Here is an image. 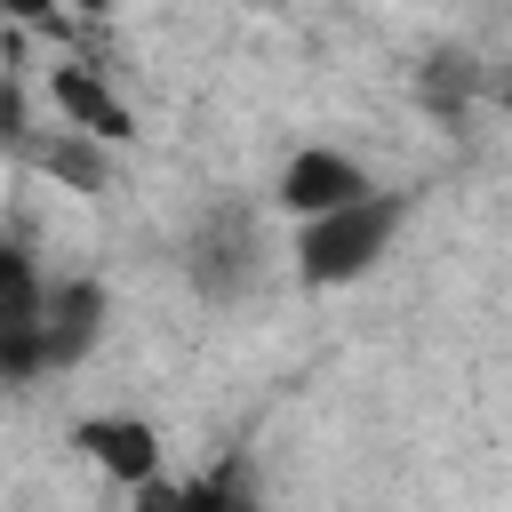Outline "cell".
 <instances>
[{
    "mask_svg": "<svg viewBox=\"0 0 512 512\" xmlns=\"http://www.w3.org/2000/svg\"><path fill=\"white\" fill-rule=\"evenodd\" d=\"M400 216L408 200L400 192H360L344 208H320V216H296V240H288V264L304 288H352L360 272H376V256L400 240Z\"/></svg>",
    "mask_w": 512,
    "mask_h": 512,
    "instance_id": "1",
    "label": "cell"
},
{
    "mask_svg": "<svg viewBox=\"0 0 512 512\" xmlns=\"http://www.w3.org/2000/svg\"><path fill=\"white\" fill-rule=\"evenodd\" d=\"M176 256H184V288H192L200 304H240V296H256V280H264V216H256L248 200H208V208L184 224Z\"/></svg>",
    "mask_w": 512,
    "mask_h": 512,
    "instance_id": "2",
    "label": "cell"
},
{
    "mask_svg": "<svg viewBox=\"0 0 512 512\" xmlns=\"http://www.w3.org/2000/svg\"><path fill=\"white\" fill-rule=\"evenodd\" d=\"M104 312H112L104 280H88V272L56 280L48 288V320H40V376H72L104 344Z\"/></svg>",
    "mask_w": 512,
    "mask_h": 512,
    "instance_id": "3",
    "label": "cell"
},
{
    "mask_svg": "<svg viewBox=\"0 0 512 512\" xmlns=\"http://www.w3.org/2000/svg\"><path fill=\"white\" fill-rule=\"evenodd\" d=\"M72 448L104 472V480H120V488H136V496H152L160 488V432L144 424V416H80L72 424Z\"/></svg>",
    "mask_w": 512,
    "mask_h": 512,
    "instance_id": "4",
    "label": "cell"
},
{
    "mask_svg": "<svg viewBox=\"0 0 512 512\" xmlns=\"http://www.w3.org/2000/svg\"><path fill=\"white\" fill-rule=\"evenodd\" d=\"M272 192H280V208H288V216H320V208H344V200L376 192V176H368L344 144H296Z\"/></svg>",
    "mask_w": 512,
    "mask_h": 512,
    "instance_id": "5",
    "label": "cell"
},
{
    "mask_svg": "<svg viewBox=\"0 0 512 512\" xmlns=\"http://www.w3.org/2000/svg\"><path fill=\"white\" fill-rule=\"evenodd\" d=\"M48 104H56L64 128H88V136H104V144H128V136H136L128 96H120L88 56H56V72H48Z\"/></svg>",
    "mask_w": 512,
    "mask_h": 512,
    "instance_id": "6",
    "label": "cell"
},
{
    "mask_svg": "<svg viewBox=\"0 0 512 512\" xmlns=\"http://www.w3.org/2000/svg\"><path fill=\"white\" fill-rule=\"evenodd\" d=\"M16 160H32L40 176H56V184H72V192H88V200L112 184V144L88 136V128H64V120H56V136H32Z\"/></svg>",
    "mask_w": 512,
    "mask_h": 512,
    "instance_id": "7",
    "label": "cell"
},
{
    "mask_svg": "<svg viewBox=\"0 0 512 512\" xmlns=\"http://www.w3.org/2000/svg\"><path fill=\"white\" fill-rule=\"evenodd\" d=\"M472 80H480V72H472V56H464V48H440V56H432V72H424V104H448V96H464Z\"/></svg>",
    "mask_w": 512,
    "mask_h": 512,
    "instance_id": "8",
    "label": "cell"
},
{
    "mask_svg": "<svg viewBox=\"0 0 512 512\" xmlns=\"http://www.w3.org/2000/svg\"><path fill=\"white\" fill-rule=\"evenodd\" d=\"M16 32H72V0H0Z\"/></svg>",
    "mask_w": 512,
    "mask_h": 512,
    "instance_id": "9",
    "label": "cell"
},
{
    "mask_svg": "<svg viewBox=\"0 0 512 512\" xmlns=\"http://www.w3.org/2000/svg\"><path fill=\"white\" fill-rule=\"evenodd\" d=\"M72 16H112V0H72Z\"/></svg>",
    "mask_w": 512,
    "mask_h": 512,
    "instance_id": "10",
    "label": "cell"
},
{
    "mask_svg": "<svg viewBox=\"0 0 512 512\" xmlns=\"http://www.w3.org/2000/svg\"><path fill=\"white\" fill-rule=\"evenodd\" d=\"M256 8H264V0H256Z\"/></svg>",
    "mask_w": 512,
    "mask_h": 512,
    "instance_id": "11",
    "label": "cell"
}]
</instances>
